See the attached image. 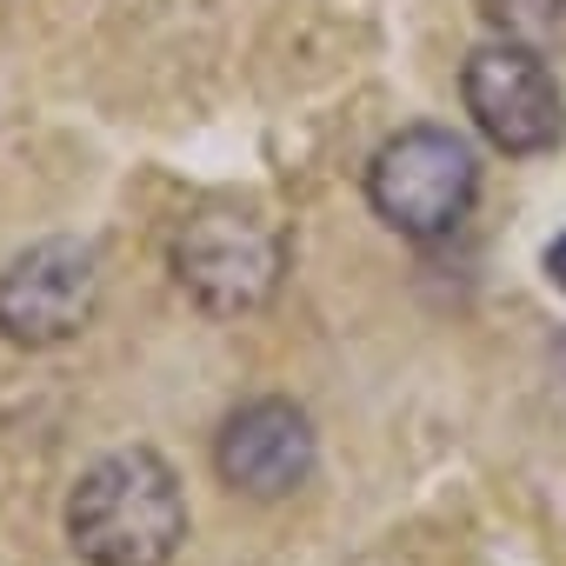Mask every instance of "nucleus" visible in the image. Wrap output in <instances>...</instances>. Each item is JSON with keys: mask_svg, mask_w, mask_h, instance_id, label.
<instances>
[{"mask_svg": "<svg viewBox=\"0 0 566 566\" xmlns=\"http://www.w3.org/2000/svg\"><path fill=\"white\" fill-rule=\"evenodd\" d=\"M67 539L87 566H167L187 539V500L154 447H120L67 493Z\"/></svg>", "mask_w": 566, "mask_h": 566, "instance_id": "obj_1", "label": "nucleus"}, {"mask_svg": "<svg viewBox=\"0 0 566 566\" xmlns=\"http://www.w3.org/2000/svg\"><path fill=\"white\" fill-rule=\"evenodd\" d=\"M287 273V227L253 200H200L174 227V280L220 321L260 314Z\"/></svg>", "mask_w": 566, "mask_h": 566, "instance_id": "obj_2", "label": "nucleus"}, {"mask_svg": "<svg viewBox=\"0 0 566 566\" xmlns=\"http://www.w3.org/2000/svg\"><path fill=\"white\" fill-rule=\"evenodd\" d=\"M480 200V160L453 127H400L367 160V207L400 240H447Z\"/></svg>", "mask_w": 566, "mask_h": 566, "instance_id": "obj_3", "label": "nucleus"}, {"mask_svg": "<svg viewBox=\"0 0 566 566\" xmlns=\"http://www.w3.org/2000/svg\"><path fill=\"white\" fill-rule=\"evenodd\" d=\"M460 94H467L473 127L513 160L553 154L566 140V94H559L546 54H533L520 41L493 34L486 48H473L467 67H460Z\"/></svg>", "mask_w": 566, "mask_h": 566, "instance_id": "obj_4", "label": "nucleus"}, {"mask_svg": "<svg viewBox=\"0 0 566 566\" xmlns=\"http://www.w3.org/2000/svg\"><path fill=\"white\" fill-rule=\"evenodd\" d=\"M101 307V253L87 240H34L0 266V340L28 354L67 347Z\"/></svg>", "mask_w": 566, "mask_h": 566, "instance_id": "obj_5", "label": "nucleus"}, {"mask_svg": "<svg viewBox=\"0 0 566 566\" xmlns=\"http://www.w3.org/2000/svg\"><path fill=\"white\" fill-rule=\"evenodd\" d=\"M314 460H321V440H314L307 407H294V400H247L227 413V427L213 440L220 480L247 500H287L294 486H307Z\"/></svg>", "mask_w": 566, "mask_h": 566, "instance_id": "obj_6", "label": "nucleus"}, {"mask_svg": "<svg viewBox=\"0 0 566 566\" xmlns=\"http://www.w3.org/2000/svg\"><path fill=\"white\" fill-rule=\"evenodd\" d=\"M480 21L500 41H520L533 54H566V0H473Z\"/></svg>", "mask_w": 566, "mask_h": 566, "instance_id": "obj_7", "label": "nucleus"}, {"mask_svg": "<svg viewBox=\"0 0 566 566\" xmlns=\"http://www.w3.org/2000/svg\"><path fill=\"white\" fill-rule=\"evenodd\" d=\"M546 280L566 294V233H553V240H546Z\"/></svg>", "mask_w": 566, "mask_h": 566, "instance_id": "obj_8", "label": "nucleus"}]
</instances>
